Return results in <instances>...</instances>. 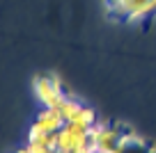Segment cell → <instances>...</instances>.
<instances>
[{
	"label": "cell",
	"mask_w": 156,
	"mask_h": 153,
	"mask_svg": "<svg viewBox=\"0 0 156 153\" xmlns=\"http://www.w3.org/2000/svg\"><path fill=\"white\" fill-rule=\"evenodd\" d=\"M103 5L115 23H149L156 0H103Z\"/></svg>",
	"instance_id": "cell-1"
},
{
	"label": "cell",
	"mask_w": 156,
	"mask_h": 153,
	"mask_svg": "<svg viewBox=\"0 0 156 153\" xmlns=\"http://www.w3.org/2000/svg\"><path fill=\"white\" fill-rule=\"evenodd\" d=\"M34 94H37L39 103L44 107H58L64 98H67V89L62 87L60 78L55 76H37L34 78Z\"/></svg>",
	"instance_id": "cell-2"
},
{
	"label": "cell",
	"mask_w": 156,
	"mask_h": 153,
	"mask_svg": "<svg viewBox=\"0 0 156 153\" xmlns=\"http://www.w3.org/2000/svg\"><path fill=\"white\" fill-rule=\"evenodd\" d=\"M110 153H156V144L142 137V135H138L131 126H124L122 135H119V139H117Z\"/></svg>",
	"instance_id": "cell-3"
},
{
	"label": "cell",
	"mask_w": 156,
	"mask_h": 153,
	"mask_svg": "<svg viewBox=\"0 0 156 153\" xmlns=\"http://www.w3.org/2000/svg\"><path fill=\"white\" fill-rule=\"evenodd\" d=\"M154 21H156V9H154V14H151V19H149V23H147V25H151Z\"/></svg>",
	"instance_id": "cell-4"
},
{
	"label": "cell",
	"mask_w": 156,
	"mask_h": 153,
	"mask_svg": "<svg viewBox=\"0 0 156 153\" xmlns=\"http://www.w3.org/2000/svg\"><path fill=\"white\" fill-rule=\"evenodd\" d=\"M87 153H103V151H99V148H97V146H94V148H90V151H87Z\"/></svg>",
	"instance_id": "cell-5"
}]
</instances>
